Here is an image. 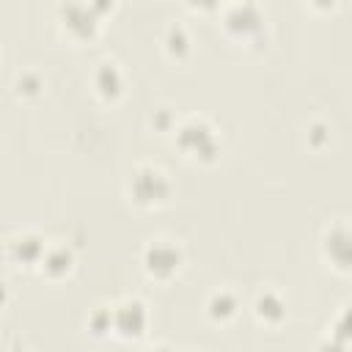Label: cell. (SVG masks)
<instances>
[{"label":"cell","mask_w":352,"mask_h":352,"mask_svg":"<svg viewBox=\"0 0 352 352\" xmlns=\"http://www.w3.org/2000/svg\"><path fill=\"white\" fill-rule=\"evenodd\" d=\"M91 85H94V94H96L102 102H116V99H121L124 85H126V77H124V69L118 66V60L102 58V60L94 66V72H91Z\"/></svg>","instance_id":"cell-8"},{"label":"cell","mask_w":352,"mask_h":352,"mask_svg":"<svg viewBox=\"0 0 352 352\" xmlns=\"http://www.w3.org/2000/svg\"><path fill=\"white\" fill-rule=\"evenodd\" d=\"M8 300H11V289H8V283H6V280H0V308H6V305H8Z\"/></svg>","instance_id":"cell-21"},{"label":"cell","mask_w":352,"mask_h":352,"mask_svg":"<svg viewBox=\"0 0 352 352\" xmlns=\"http://www.w3.org/2000/svg\"><path fill=\"white\" fill-rule=\"evenodd\" d=\"M311 8H316V11H330V8H336V3L338 0H305Z\"/></svg>","instance_id":"cell-20"},{"label":"cell","mask_w":352,"mask_h":352,"mask_svg":"<svg viewBox=\"0 0 352 352\" xmlns=\"http://www.w3.org/2000/svg\"><path fill=\"white\" fill-rule=\"evenodd\" d=\"M204 314H206V319L214 322V324H228V322H234L236 314H239V297H236L231 289L220 286V289L209 292V297L204 300Z\"/></svg>","instance_id":"cell-12"},{"label":"cell","mask_w":352,"mask_h":352,"mask_svg":"<svg viewBox=\"0 0 352 352\" xmlns=\"http://www.w3.org/2000/svg\"><path fill=\"white\" fill-rule=\"evenodd\" d=\"M182 264H184V250L176 239L154 236V239H146V245L140 248V267L151 280L168 283L170 278L179 275Z\"/></svg>","instance_id":"cell-3"},{"label":"cell","mask_w":352,"mask_h":352,"mask_svg":"<svg viewBox=\"0 0 352 352\" xmlns=\"http://www.w3.org/2000/svg\"><path fill=\"white\" fill-rule=\"evenodd\" d=\"M250 311H253V316H256V322H258V324L278 327V324H283V322H286L289 305H286V297H283L278 289L264 286V289L253 297Z\"/></svg>","instance_id":"cell-9"},{"label":"cell","mask_w":352,"mask_h":352,"mask_svg":"<svg viewBox=\"0 0 352 352\" xmlns=\"http://www.w3.org/2000/svg\"><path fill=\"white\" fill-rule=\"evenodd\" d=\"M322 256L327 264H333L338 272L349 270V234L344 223H336L322 236Z\"/></svg>","instance_id":"cell-11"},{"label":"cell","mask_w":352,"mask_h":352,"mask_svg":"<svg viewBox=\"0 0 352 352\" xmlns=\"http://www.w3.org/2000/svg\"><path fill=\"white\" fill-rule=\"evenodd\" d=\"M173 140L192 162H214L220 154V135L204 116H187L176 121Z\"/></svg>","instance_id":"cell-2"},{"label":"cell","mask_w":352,"mask_h":352,"mask_svg":"<svg viewBox=\"0 0 352 352\" xmlns=\"http://www.w3.org/2000/svg\"><path fill=\"white\" fill-rule=\"evenodd\" d=\"M88 330L94 333V336H104V333H113V322H110V308H96L91 316H88Z\"/></svg>","instance_id":"cell-15"},{"label":"cell","mask_w":352,"mask_h":352,"mask_svg":"<svg viewBox=\"0 0 352 352\" xmlns=\"http://www.w3.org/2000/svg\"><path fill=\"white\" fill-rule=\"evenodd\" d=\"M36 270L41 275H47L50 280H58V278H63V275H69L74 270V250L66 242L52 239V242L44 245V253H41Z\"/></svg>","instance_id":"cell-10"},{"label":"cell","mask_w":352,"mask_h":352,"mask_svg":"<svg viewBox=\"0 0 352 352\" xmlns=\"http://www.w3.org/2000/svg\"><path fill=\"white\" fill-rule=\"evenodd\" d=\"M44 245L47 239L38 234V231H16L14 236L6 239V261L14 264V267H25V270H36L41 253H44Z\"/></svg>","instance_id":"cell-7"},{"label":"cell","mask_w":352,"mask_h":352,"mask_svg":"<svg viewBox=\"0 0 352 352\" xmlns=\"http://www.w3.org/2000/svg\"><path fill=\"white\" fill-rule=\"evenodd\" d=\"M162 52L173 60H184L190 52H192V36L190 30L182 25V22H170L165 30H162Z\"/></svg>","instance_id":"cell-13"},{"label":"cell","mask_w":352,"mask_h":352,"mask_svg":"<svg viewBox=\"0 0 352 352\" xmlns=\"http://www.w3.org/2000/svg\"><path fill=\"white\" fill-rule=\"evenodd\" d=\"M110 322H113V336L124 341H138L146 336L148 327V305L140 297H124L116 305H110Z\"/></svg>","instance_id":"cell-6"},{"label":"cell","mask_w":352,"mask_h":352,"mask_svg":"<svg viewBox=\"0 0 352 352\" xmlns=\"http://www.w3.org/2000/svg\"><path fill=\"white\" fill-rule=\"evenodd\" d=\"M88 3H91V8H94L99 16H104V14L116 6V0H88Z\"/></svg>","instance_id":"cell-19"},{"label":"cell","mask_w":352,"mask_h":352,"mask_svg":"<svg viewBox=\"0 0 352 352\" xmlns=\"http://www.w3.org/2000/svg\"><path fill=\"white\" fill-rule=\"evenodd\" d=\"M316 138H322V146L330 140V132H327V124H324V121L308 124V143H311V146L316 143V148H319V140H316Z\"/></svg>","instance_id":"cell-17"},{"label":"cell","mask_w":352,"mask_h":352,"mask_svg":"<svg viewBox=\"0 0 352 352\" xmlns=\"http://www.w3.org/2000/svg\"><path fill=\"white\" fill-rule=\"evenodd\" d=\"M151 126L157 129V132H173V126H176V113L170 110V107H157L154 113H151Z\"/></svg>","instance_id":"cell-16"},{"label":"cell","mask_w":352,"mask_h":352,"mask_svg":"<svg viewBox=\"0 0 352 352\" xmlns=\"http://www.w3.org/2000/svg\"><path fill=\"white\" fill-rule=\"evenodd\" d=\"M55 19L72 41H91L99 30V14L91 8L88 0H58Z\"/></svg>","instance_id":"cell-5"},{"label":"cell","mask_w":352,"mask_h":352,"mask_svg":"<svg viewBox=\"0 0 352 352\" xmlns=\"http://www.w3.org/2000/svg\"><path fill=\"white\" fill-rule=\"evenodd\" d=\"M192 11H201V14H212V11H220L223 0H184Z\"/></svg>","instance_id":"cell-18"},{"label":"cell","mask_w":352,"mask_h":352,"mask_svg":"<svg viewBox=\"0 0 352 352\" xmlns=\"http://www.w3.org/2000/svg\"><path fill=\"white\" fill-rule=\"evenodd\" d=\"M220 25L236 41H256L264 33V16L253 0H223Z\"/></svg>","instance_id":"cell-4"},{"label":"cell","mask_w":352,"mask_h":352,"mask_svg":"<svg viewBox=\"0 0 352 352\" xmlns=\"http://www.w3.org/2000/svg\"><path fill=\"white\" fill-rule=\"evenodd\" d=\"M14 91H16L19 99H36V96H41V91H44V80H41L38 72L28 69V72L16 74V80H14Z\"/></svg>","instance_id":"cell-14"},{"label":"cell","mask_w":352,"mask_h":352,"mask_svg":"<svg viewBox=\"0 0 352 352\" xmlns=\"http://www.w3.org/2000/svg\"><path fill=\"white\" fill-rule=\"evenodd\" d=\"M126 198L140 206V209H154V206H162L170 201L173 195V182L168 176L165 168L154 165V162H140L129 170L126 176Z\"/></svg>","instance_id":"cell-1"}]
</instances>
